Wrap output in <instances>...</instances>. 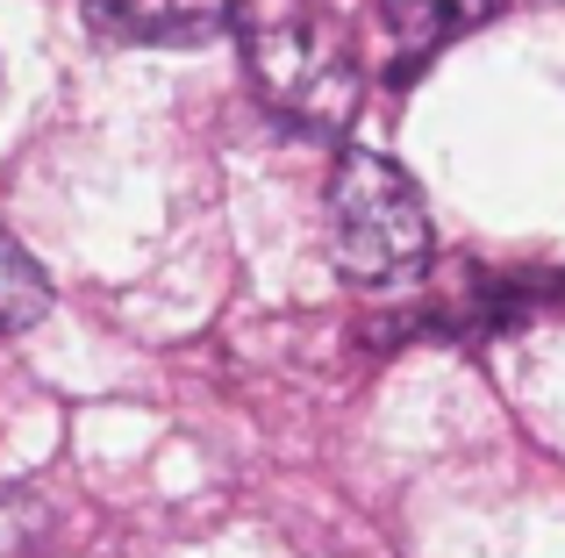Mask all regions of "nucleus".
Here are the masks:
<instances>
[{
  "instance_id": "nucleus-1",
  "label": "nucleus",
  "mask_w": 565,
  "mask_h": 558,
  "mask_svg": "<svg viewBox=\"0 0 565 558\" xmlns=\"http://www.w3.org/2000/svg\"><path fill=\"white\" fill-rule=\"evenodd\" d=\"M230 36L244 51L250 94L265 100V115L316 129V137L351 122L359 51L322 0H230Z\"/></svg>"
},
{
  "instance_id": "nucleus-2",
  "label": "nucleus",
  "mask_w": 565,
  "mask_h": 558,
  "mask_svg": "<svg viewBox=\"0 0 565 558\" xmlns=\"http://www.w3.org/2000/svg\"><path fill=\"white\" fill-rule=\"evenodd\" d=\"M330 258L351 287L394 293L429 272V208L386 151H344L330 172Z\"/></svg>"
},
{
  "instance_id": "nucleus-3",
  "label": "nucleus",
  "mask_w": 565,
  "mask_h": 558,
  "mask_svg": "<svg viewBox=\"0 0 565 558\" xmlns=\"http://www.w3.org/2000/svg\"><path fill=\"white\" fill-rule=\"evenodd\" d=\"M494 14V0H373V51H380V72L394 86H408L423 65H437L458 36Z\"/></svg>"
},
{
  "instance_id": "nucleus-4",
  "label": "nucleus",
  "mask_w": 565,
  "mask_h": 558,
  "mask_svg": "<svg viewBox=\"0 0 565 558\" xmlns=\"http://www.w3.org/2000/svg\"><path fill=\"white\" fill-rule=\"evenodd\" d=\"M86 22L115 43H158V51H180V43H207L230 29V0H79Z\"/></svg>"
},
{
  "instance_id": "nucleus-5",
  "label": "nucleus",
  "mask_w": 565,
  "mask_h": 558,
  "mask_svg": "<svg viewBox=\"0 0 565 558\" xmlns=\"http://www.w3.org/2000/svg\"><path fill=\"white\" fill-rule=\"evenodd\" d=\"M43 315H51V279L0 229V330H36Z\"/></svg>"
}]
</instances>
